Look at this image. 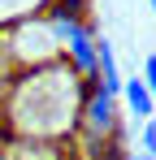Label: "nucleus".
Wrapping results in <instances>:
<instances>
[{"mask_svg":"<svg viewBox=\"0 0 156 160\" xmlns=\"http://www.w3.org/2000/svg\"><path fill=\"white\" fill-rule=\"evenodd\" d=\"M139 147H143V152H156V117L139 121Z\"/></svg>","mask_w":156,"mask_h":160,"instance_id":"nucleus-6","label":"nucleus"},{"mask_svg":"<svg viewBox=\"0 0 156 160\" xmlns=\"http://www.w3.org/2000/svg\"><path fill=\"white\" fill-rule=\"evenodd\" d=\"M96 82H104L113 95L126 91V74H122V65H117V52H113V39H108V35H100V78Z\"/></svg>","mask_w":156,"mask_h":160,"instance_id":"nucleus-4","label":"nucleus"},{"mask_svg":"<svg viewBox=\"0 0 156 160\" xmlns=\"http://www.w3.org/2000/svg\"><path fill=\"white\" fill-rule=\"evenodd\" d=\"M122 104H126V112L134 117V121H148V117H156V95L152 87H148V78H126V91H122Z\"/></svg>","mask_w":156,"mask_h":160,"instance_id":"nucleus-3","label":"nucleus"},{"mask_svg":"<svg viewBox=\"0 0 156 160\" xmlns=\"http://www.w3.org/2000/svg\"><path fill=\"white\" fill-rule=\"evenodd\" d=\"M52 26H65V22H91V0H48L44 9Z\"/></svg>","mask_w":156,"mask_h":160,"instance_id":"nucleus-5","label":"nucleus"},{"mask_svg":"<svg viewBox=\"0 0 156 160\" xmlns=\"http://www.w3.org/2000/svg\"><path fill=\"white\" fill-rule=\"evenodd\" d=\"M143 78H148V87H152V95H156V52L143 61Z\"/></svg>","mask_w":156,"mask_h":160,"instance_id":"nucleus-7","label":"nucleus"},{"mask_svg":"<svg viewBox=\"0 0 156 160\" xmlns=\"http://www.w3.org/2000/svg\"><path fill=\"white\" fill-rule=\"evenodd\" d=\"M117 100L104 82L91 78V91H87V108H82V130L87 134H100V138H113L122 130V112H117Z\"/></svg>","mask_w":156,"mask_h":160,"instance_id":"nucleus-2","label":"nucleus"},{"mask_svg":"<svg viewBox=\"0 0 156 160\" xmlns=\"http://www.w3.org/2000/svg\"><path fill=\"white\" fill-rule=\"evenodd\" d=\"M130 160H156V152H143V147H139V152H134Z\"/></svg>","mask_w":156,"mask_h":160,"instance_id":"nucleus-8","label":"nucleus"},{"mask_svg":"<svg viewBox=\"0 0 156 160\" xmlns=\"http://www.w3.org/2000/svg\"><path fill=\"white\" fill-rule=\"evenodd\" d=\"M91 78L65 61L30 65L26 74L9 69L4 78V134L30 138H74L82 130Z\"/></svg>","mask_w":156,"mask_h":160,"instance_id":"nucleus-1","label":"nucleus"},{"mask_svg":"<svg viewBox=\"0 0 156 160\" xmlns=\"http://www.w3.org/2000/svg\"><path fill=\"white\" fill-rule=\"evenodd\" d=\"M148 4H152V13H156V0H148Z\"/></svg>","mask_w":156,"mask_h":160,"instance_id":"nucleus-9","label":"nucleus"}]
</instances>
